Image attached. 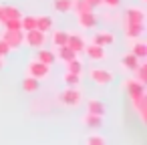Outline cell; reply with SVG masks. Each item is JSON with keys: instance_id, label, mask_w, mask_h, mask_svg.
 Masks as SVG:
<instances>
[{"instance_id": "6da1fadb", "label": "cell", "mask_w": 147, "mask_h": 145, "mask_svg": "<svg viewBox=\"0 0 147 145\" xmlns=\"http://www.w3.org/2000/svg\"><path fill=\"white\" fill-rule=\"evenodd\" d=\"M81 91L77 89V87H67L61 95H59V101L63 103V105H67V107H77L79 103H81Z\"/></svg>"}, {"instance_id": "7a4b0ae2", "label": "cell", "mask_w": 147, "mask_h": 145, "mask_svg": "<svg viewBox=\"0 0 147 145\" xmlns=\"http://www.w3.org/2000/svg\"><path fill=\"white\" fill-rule=\"evenodd\" d=\"M0 38H2L10 49H20L24 45V30H6L4 28V32H2Z\"/></svg>"}, {"instance_id": "3957f363", "label": "cell", "mask_w": 147, "mask_h": 145, "mask_svg": "<svg viewBox=\"0 0 147 145\" xmlns=\"http://www.w3.org/2000/svg\"><path fill=\"white\" fill-rule=\"evenodd\" d=\"M47 40V32H40V30H26L24 32V45H28L30 49H42Z\"/></svg>"}, {"instance_id": "277c9868", "label": "cell", "mask_w": 147, "mask_h": 145, "mask_svg": "<svg viewBox=\"0 0 147 145\" xmlns=\"http://www.w3.org/2000/svg\"><path fill=\"white\" fill-rule=\"evenodd\" d=\"M125 91L131 97V101H135V99L145 95V83H141V81H127L125 83Z\"/></svg>"}, {"instance_id": "5b68a950", "label": "cell", "mask_w": 147, "mask_h": 145, "mask_svg": "<svg viewBox=\"0 0 147 145\" xmlns=\"http://www.w3.org/2000/svg\"><path fill=\"white\" fill-rule=\"evenodd\" d=\"M49 71H51V67L40 61H32L28 65V77H34V79H45L49 75Z\"/></svg>"}, {"instance_id": "8992f818", "label": "cell", "mask_w": 147, "mask_h": 145, "mask_svg": "<svg viewBox=\"0 0 147 145\" xmlns=\"http://www.w3.org/2000/svg\"><path fill=\"white\" fill-rule=\"evenodd\" d=\"M83 53H85V55H87L91 61H103V59L107 57L105 47H99V45H85Z\"/></svg>"}, {"instance_id": "52a82bcc", "label": "cell", "mask_w": 147, "mask_h": 145, "mask_svg": "<svg viewBox=\"0 0 147 145\" xmlns=\"http://www.w3.org/2000/svg\"><path fill=\"white\" fill-rule=\"evenodd\" d=\"M89 75H91V81L97 83V85H107V83H111V79H113L111 71H105V69H91Z\"/></svg>"}, {"instance_id": "ba28073f", "label": "cell", "mask_w": 147, "mask_h": 145, "mask_svg": "<svg viewBox=\"0 0 147 145\" xmlns=\"http://www.w3.org/2000/svg\"><path fill=\"white\" fill-rule=\"evenodd\" d=\"M125 18H127V24H145V12L141 8H127Z\"/></svg>"}, {"instance_id": "9c48e42d", "label": "cell", "mask_w": 147, "mask_h": 145, "mask_svg": "<svg viewBox=\"0 0 147 145\" xmlns=\"http://www.w3.org/2000/svg\"><path fill=\"white\" fill-rule=\"evenodd\" d=\"M79 24L83 26V28H95L97 26V16H95V12L91 10V12H81L79 14Z\"/></svg>"}, {"instance_id": "30bf717a", "label": "cell", "mask_w": 147, "mask_h": 145, "mask_svg": "<svg viewBox=\"0 0 147 145\" xmlns=\"http://www.w3.org/2000/svg\"><path fill=\"white\" fill-rule=\"evenodd\" d=\"M87 113H93V115H101V117H105V113H107L105 103L99 101V99H91V101L87 103Z\"/></svg>"}, {"instance_id": "8fae6325", "label": "cell", "mask_w": 147, "mask_h": 145, "mask_svg": "<svg viewBox=\"0 0 147 145\" xmlns=\"http://www.w3.org/2000/svg\"><path fill=\"white\" fill-rule=\"evenodd\" d=\"M115 42V36L111 32H97L93 36V45H99V47H109Z\"/></svg>"}, {"instance_id": "7c38bea8", "label": "cell", "mask_w": 147, "mask_h": 145, "mask_svg": "<svg viewBox=\"0 0 147 145\" xmlns=\"http://www.w3.org/2000/svg\"><path fill=\"white\" fill-rule=\"evenodd\" d=\"M67 47H71L75 53H83V49H85V38L79 36V34H69V38H67Z\"/></svg>"}, {"instance_id": "4fadbf2b", "label": "cell", "mask_w": 147, "mask_h": 145, "mask_svg": "<svg viewBox=\"0 0 147 145\" xmlns=\"http://www.w3.org/2000/svg\"><path fill=\"white\" fill-rule=\"evenodd\" d=\"M139 63H141V61H139V59H137L133 53H127V55H123V59H121L123 69H127V71H131V73H133V71L139 67Z\"/></svg>"}, {"instance_id": "5bb4252c", "label": "cell", "mask_w": 147, "mask_h": 145, "mask_svg": "<svg viewBox=\"0 0 147 145\" xmlns=\"http://www.w3.org/2000/svg\"><path fill=\"white\" fill-rule=\"evenodd\" d=\"M57 49H59V51H57V59H61V61H65V63H69V61L77 59V53H75L71 47L63 45V47H57Z\"/></svg>"}, {"instance_id": "9a60e30c", "label": "cell", "mask_w": 147, "mask_h": 145, "mask_svg": "<svg viewBox=\"0 0 147 145\" xmlns=\"http://www.w3.org/2000/svg\"><path fill=\"white\" fill-rule=\"evenodd\" d=\"M83 123H85L87 127H91V129H101V127H103V117H101V115L87 113L85 119H83Z\"/></svg>"}, {"instance_id": "2e32d148", "label": "cell", "mask_w": 147, "mask_h": 145, "mask_svg": "<svg viewBox=\"0 0 147 145\" xmlns=\"http://www.w3.org/2000/svg\"><path fill=\"white\" fill-rule=\"evenodd\" d=\"M131 53H133L139 61H143V59L147 57V45H145L143 40H137V42L131 47Z\"/></svg>"}, {"instance_id": "e0dca14e", "label": "cell", "mask_w": 147, "mask_h": 145, "mask_svg": "<svg viewBox=\"0 0 147 145\" xmlns=\"http://www.w3.org/2000/svg\"><path fill=\"white\" fill-rule=\"evenodd\" d=\"M38 61L51 67V65L57 63V53H53V51H45V49H42V51H38Z\"/></svg>"}, {"instance_id": "ac0fdd59", "label": "cell", "mask_w": 147, "mask_h": 145, "mask_svg": "<svg viewBox=\"0 0 147 145\" xmlns=\"http://www.w3.org/2000/svg\"><path fill=\"white\" fill-rule=\"evenodd\" d=\"M51 28H53V18H51V16H38V18H36V30L49 32Z\"/></svg>"}, {"instance_id": "d6986e66", "label": "cell", "mask_w": 147, "mask_h": 145, "mask_svg": "<svg viewBox=\"0 0 147 145\" xmlns=\"http://www.w3.org/2000/svg\"><path fill=\"white\" fill-rule=\"evenodd\" d=\"M145 30V24H127V36L129 38H139Z\"/></svg>"}, {"instance_id": "ffe728a7", "label": "cell", "mask_w": 147, "mask_h": 145, "mask_svg": "<svg viewBox=\"0 0 147 145\" xmlns=\"http://www.w3.org/2000/svg\"><path fill=\"white\" fill-rule=\"evenodd\" d=\"M133 107L137 109V113H139V115H141V119L145 121V111H147V97L143 95V97L135 99V101H133Z\"/></svg>"}, {"instance_id": "44dd1931", "label": "cell", "mask_w": 147, "mask_h": 145, "mask_svg": "<svg viewBox=\"0 0 147 145\" xmlns=\"http://www.w3.org/2000/svg\"><path fill=\"white\" fill-rule=\"evenodd\" d=\"M2 26L6 30H22V18H6Z\"/></svg>"}, {"instance_id": "7402d4cb", "label": "cell", "mask_w": 147, "mask_h": 145, "mask_svg": "<svg viewBox=\"0 0 147 145\" xmlns=\"http://www.w3.org/2000/svg\"><path fill=\"white\" fill-rule=\"evenodd\" d=\"M67 38H69V32H65V30H55V32H53V45H55V47L67 45Z\"/></svg>"}, {"instance_id": "603a6c76", "label": "cell", "mask_w": 147, "mask_h": 145, "mask_svg": "<svg viewBox=\"0 0 147 145\" xmlns=\"http://www.w3.org/2000/svg\"><path fill=\"white\" fill-rule=\"evenodd\" d=\"M55 10L57 12H69L73 10V0H55Z\"/></svg>"}, {"instance_id": "cb8c5ba5", "label": "cell", "mask_w": 147, "mask_h": 145, "mask_svg": "<svg viewBox=\"0 0 147 145\" xmlns=\"http://www.w3.org/2000/svg\"><path fill=\"white\" fill-rule=\"evenodd\" d=\"M63 81H65V85L67 87H79V83H81V75H75V73H65V77H63Z\"/></svg>"}, {"instance_id": "d4e9b609", "label": "cell", "mask_w": 147, "mask_h": 145, "mask_svg": "<svg viewBox=\"0 0 147 145\" xmlns=\"http://www.w3.org/2000/svg\"><path fill=\"white\" fill-rule=\"evenodd\" d=\"M22 89H24L26 93L36 91V89H38V79H34V77H26V79H24V83H22Z\"/></svg>"}, {"instance_id": "484cf974", "label": "cell", "mask_w": 147, "mask_h": 145, "mask_svg": "<svg viewBox=\"0 0 147 145\" xmlns=\"http://www.w3.org/2000/svg\"><path fill=\"white\" fill-rule=\"evenodd\" d=\"M67 71H69V73H75V75H81V73H83V63L77 61V59H73V61L67 63Z\"/></svg>"}, {"instance_id": "4316f807", "label": "cell", "mask_w": 147, "mask_h": 145, "mask_svg": "<svg viewBox=\"0 0 147 145\" xmlns=\"http://www.w3.org/2000/svg\"><path fill=\"white\" fill-rule=\"evenodd\" d=\"M36 28V16H22V30H34Z\"/></svg>"}, {"instance_id": "83f0119b", "label": "cell", "mask_w": 147, "mask_h": 145, "mask_svg": "<svg viewBox=\"0 0 147 145\" xmlns=\"http://www.w3.org/2000/svg\"><path fill=\"white\" fill-rule=\"evenodd\" d=\"M4 16L6 18H22V12L16 6H4ZM4 18V20H6Z\"/></svg>"}, {"instance_id": "f1b7e54d", "label": "cell", "mask_w": 147, "mask_h": 145, "mask_svg": "<svg viewBox=\"0 0 147 145\" xmlns=\"http://www.w3.org/2000/svg\"><path fill=\"white\" fill-rule=\"evenodd\" d=\"M85 143H87V145H105V137H101V135H91V137L85 139Z\"/></svg>"}, {"instance_id": "f546056e", "label": "cell", "mask_w": 147, "mask_h": 145, "mask_svg": "<svg viewBox=\"0 0 147 145\" xmlns=\"http://www.w3.org/2000/svg\"><path fill=\"white\" fill-rule=\"evenodd\" d=\"M10 51H12V49H10V47H8V45H6V42H4L2 38H0V57L4 59V57H6V55H8Z\"/></svg>"}, {"instance_id": "4dcf8cb0", "label": "cell", "mask_w": 147, "mask_h": 145, "mask_svg": "<svg viewBox=\"0 0 147 145\" xmlns=\"http://www.w3.org/2000/svg\"><path fill=\"white\" fill-rule=\"evenodd\" d=\"M101 4H105L107 8H117V6L121 4V0H103Z\"/></svg>"}, {"instance_id": "1f68e13d", "label": "cell", "mask_w": 147, "mask_h": 145, "mask_svg": "<svg viewBox=\"0 0 147 145\" xmlns=\"http://www.w3.org/2000/svg\"><path fill=\"white\" fill-rule=\"evenodd\" d=\"M4 18H6V16H4V6H0V24L4 22Z\"/></svg>"}, {"instance_id": "d6a6232c", "label": "cell", "mask_w": 147, "mask_h": 145, "mask_svg": "<svg viewBox=\"0 0 147 145\" xmlns=\"http://www.w3.org/2000/svg\"><path fill=\"white\" fill-rule=\"evenodd\" d=\"M4 67V63H2V57H0V69H2Z\"/></svg>"}, {"instance_id": "836d02e7", "label": "cell", "mask_w": 147, "mask_h": 145, "mask_svg": "<svg viewBox=\"0 0 147 145\" xmlns=\"http://www.w3.org/2000/svg\"><path fill=\"white\" fill-rule=\"evenodd\" d=\"M141 2H147V0H141Z\"/></svg>"}]
</instances>
